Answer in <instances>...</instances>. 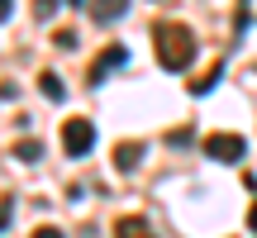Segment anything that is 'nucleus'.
<instances>
[{"mask_svg": "<svg viewBox=\"0 0 257 238\" xmlns=\"http://www.w3.org/2000/svg\"><path fill=\"white\" fill-rule=\"evenodd\" d=\"M248 229L257 233V205H252V210H248Z\"/></svg>", "mask_w": 257, "mask_h": 238, "instance_id": "nucleus-17", "label": "nucleus"}, {"mask_svg": "<svg viewBox=\"0 0 257 238\" xmlns=\"http://www.w3.org/2000/svg\"><path fill=\"white\" fill-rule=\"evenodd\" d=\"M62 148H67V157H86L95 148V124L91 119H67L62 124Z\"/></svg>", "mask_w": 257, "mask_h": 238, "instance_id": "nucleus-2", "label": "nucleus"}, {"mask_svg": "<svg viewBox=\"0 0 257 238\" xmlns=\"http://www.w3.org/2000/svg\"><path fill=\"white\" fill-rule=\"evenodd\" d=\"M15 153H19V162H38V157H43V143H34V138H24V143H19Z\"/></svg>", "mask_w": 257, "mask_h": 238, "instance_id": "nucleus-10", "label": "nucleus"}, {"mask_svg": "<svg viewBox=\"0 0 257 238\" xmlns=\"http://www.w3.org/2000/svg\"><path fill=\"white\" fill-rule=\"evenodd\" d=\"M34 238H67L62 229H53V224H43V229H34Z\"/></svg>", "mask_w": 257, "mask_h": 238, "instance_id": "nucleus-15", "label": "nucleus"}, {"mask_svg": "<svg viewBox=\"0 0 257 238\" xmlns=\"http://www.w3.org/2000/svg\"><path fill=\"white\" fill-rule=\"evenodd\" d=\"M57 5H62V0H34V19H43V24H48V19L57 15Z\"/></svg>", "mask_w": 257, "mask_h": 238, "instance_id": "nucleus-11", "label": "nucleus"}, {"mask_svg": "<svg viewBox=\"0 0 257 238\" xmlns=\"http://www.w3.org/2000/svg\"><path fill=\"white\" fill-rule=\"evenodd\" d=\"M67 5H86V0H67Z\"/></svg>", "mask_w": 257, "mask_h": 238, "instance_id": "nucleus-18", "label": "nucleus"}, {"mask_svg": "<svg viewBox=\"0 0 257 238\" xmlns=\"http://www.w3.org/2000/svg\"><path fill=\"white\" fill-rule=\"evenodd\" d=\"M214 86H219V67L205 72V76H195V81H191V95H205V91H214Z\"/></svg>", "mask_w": 257, "mask_h": 238, "instance_id": "nucleus-9", "label": "nucleus"}, {"mask_svg": "<svg viewBox=\"0 0 257 238\" xmlns=\"http://www.w3.org/2000/svg\"><path fill=\"white\" fill-rule=\"evenodd\" d=\"M153 48H157V62L167 67V72H186V67L195 62V34L186 24H157L153 29Z\"/></svg>", "mask_w": 257, "mask_h": 238, "instance_id": "nucleus-1", "label": "nucleus"}, {"mask_svg": "<svg viewBox=\"0 0 257 238\" xmlns=\"http://www.w3.org/2000/svg\"><path fill=\"white\" fill-rule=\"evenodd\" d=\"M10 15H15V0H0V24H5Z\"/></svg>", "mask_w": 257, "mask_h": 238, "instance_id": "nucleus-16", "label": "nucleus"}, {"mask_svg": "<svg viewBox=\"0 0 257 238\" xmlns=\"http://www.w3.org/2000/svg\"><path fill=\"white\" fill-rule=\"evenodd\" d=\"M124 10H128V0H91V15L100 19V24H114Z\"/></svg>", "mask_w": 257, "mask_h": 238, "instance_id": "nucleus-7", "label": "nucleus"}, {"mask_svg": "<svg viewBox=\"0 0 257 238\" xmlns=\"http://www.w3.org/2000/svg\"><path fill=\"white\" fill-rule=\"evenodd\" d=\"M38 91H43L48 100H62V95H67V86H62V76H53V72H43V76H38Z\"/></svg>", "mask_w": 257, "mask_h": 238, "instance_id": "nucleus-8", "label": "nucleus"}, {"mask_svg": "<svg viewBox=\"0 0 257 238\" xmlns=\"http://www.w3.org/2000/svg\"><path fill=\"white\" fill-rule=\"evenodd\" d=\"M200 148H205V157H214V162H243V153H248V143H243L238 134H210Z\"/></svg>", "mask_w": 257, "mask_h": 238, "instance_id": "nucleus-3", "label": "nucleus"}, {"mask_svg": "<svg viewBox=\"0 0 257 238\" xmlns=\"http://www.w3.org/2000/svg\"><path fill=\"white\" fill-rule=\"evenodd\" d=\"M248 0H238V10H233V34H243V29H248Z\"/></svg>", "mask_w": 257, "mask_h": 238, "instance_id": "nucleus-13", "label": "nucleus"}, {"mask_svg": "<svg viewBox=\"0 0 257 238\" xmlns=\"http://www.w3.org/2000/svg\"><path fill=\"white\" fill-rule=\"evenodd\" d=\"M114 67H128V48H124V43H110V48H105V53L91 62V72H86V76H91V86H100Z\"/></svg>", "mask_w": 257, "mask_h": 238, "instance_id": "nucleus-4", "label": "nucleus"}, {"mask_svg": "<svg viewBox=\"0 0 257 238\" xmlns=\"http://www.w3.org/2000/svg\"><path fill=\"white\" fill-rule=\"evenodd\" d=\"M57 48H76V29H62L57 34Z\"/></svg>", "mask_w": 257, "mask_h": 238, "instance_id": "nucleus-14", "label": "nucleus"}, {"mask_svg": "<svg viewBox=\"0 0 257 238\" xmlns=\"http://www.w3.org/2000/svg\"><path fill=\"white\" fill-rule=\"evenodd\" d=\"M114 238H157V233H153V224H148V219H138V214H124V219L114 224Z\"/></svg>", "mask_w": 257, "mask_h": 238, "instance_id": "nucleus-6", "label": "nucleus"}, {"mask_svg": "<svg viewBox=\"0 0 257 238\" xmlns=\"http://www.w3.org/2000/svg\"><path fill=\"white\" fill-rule=\"evenodd\" d=\"M10 219H15V195H5V200H0V233L10 229Z\"/></svg>", "mask_w": 257, "mask_h": 238, "instance_id": "nucleus-12", "label": "nucleus"}, {"mask_svg": "<svg viewBox=\"0 0 257 238\" xmlns=\"http://www.w3.org/2000/svg\"><path fill=\"white\" fill-rule=\"evenodd\" d=\"M138 162H143V143L124 138V143L114 148V172H138Z\"/></svg>", "mask_w": 257, "mask_h": 238, "instance_id": "nucleus-5", "label": "nucleus"}]
</instances>
